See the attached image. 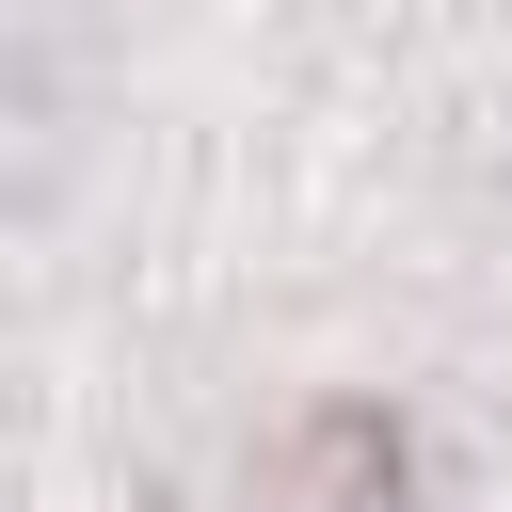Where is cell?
Here are the masks:
<instances>
[{"label": "cell", "instance_id": "cell-1", "mask_svg": "<svg viewBox=\"0 0 512 512\" xmlns=\"http://www.w3.org/2000/svg\"><path fill=\"white\" fill-rule=\"evenodd\" d=\"M256 512H400V416H368V400L288 416V448L256 464Z\"/></svg>", "mask_w": 512, "mask_h": 512}]
</instances>
